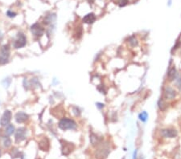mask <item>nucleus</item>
Here are the masks:
<instances>
[{
	"label": "nucleus",
	"mask_w": 181,
	"mask_h": 159,
	"mask_svg": "<svg viewBox=\"0 0 181 159\" xmlns=\"http://www.w3.org/2000/svg\"><path fill=\"white\" fill-rule=\"evenodd\" d=\"M89 139H90V142L92 144V146H99L100 144H102V138H98L97 135L93 133H91Z\"/></svg>",
	"instance_id": "obj_15"
},
{
	"label": "nucleus",
	"mask_w": 181,
	"mask_h": 159,
	"mask_svg": "<svg viewBox=\"0 0 181 159\" xmlns=\"http://www.w3.org/2000/svg\"><path fill=\"white\" fill-rule=\"evenodd\" d=\"M136 156H137V150H135V153H134V158H133V159H136Z\"/></svg>",
	"instance_id": "obj_29"
},
{
	"label": "nucleus",
	"mask_w": 181,
	"mask_h": 159,
	"mask_svg": "<svg viewBox=\"0 0 181 159\" xmlns=\"http://www.w3.org/2000/svg\"><path fill=\"white\" fill-rule=\"evenodd\" d=\"M60 141L61 143V152H62L63 155L68 156L74 150L75 146L73 143L68 142V141L64 140H60Z\"/></svg>",
	"instance_id": "obj_3"
},
{
	"label": "nucleus",
	"mask_w": 181,
	"mask_h": 159,
	"mask_svg": "<svg viewBox=\"0 0 181 159\" xmlns=\"http://www.w3.org/2000/svg\"><path fill=\"white\" fill-rule=\"evenodd\" d=\"M25 138H26V130L24 128L18 129L15 132V141L19 143L25 140Z\"/></svg>",
	"instance_id": "obj_10"
},
{
	"label": "nucleus",
	"mask_w": 181,
	"mask_h": 159,
	"mask_svg": "<svg viewBox=\"0 0 181 159\" xmlns=\"http://www.w3.org/2000/svg\"><path fill=\"white\" fill-rule=\"evenodd\" d=\"M7 15L9 17L13 18V17H15V15H16V13H15V12H11V11H7Z\"/></svg>",
	"instance_id": "obj_26"
},
{
	"label": "nucleus",
	"mask_w": 181,
	"mask_h": 159,
	"mask_svg": "<svg viewBox=\"0 0 181 159\" xmlns=\"http://www.w3.org/2000/svg\"><path fill=\"white\" fill-rule=\"evenodd\" d=\"M11 120V111L6 110L4 113L3 114V116L0 119V125L2 126H6V125H8Z\"/></svg>",
	"instance_id": "obj_7"
},
{
	"label": "nucleus",
	"mask_w": 181,
	"mask_h": 159,
	"mask_svg": "<svg viewBox=\"0 0 181 159\" xmlns=\"http://www.w3.org/2000/svg\"><path fill=\"white\" fill-rule=\"evenodd\" d=\"M176 96V91L171 87H166L163 91V97L167 100H172Z\"/></svg>",
	"instance_id": "obj_8"
},
{
	"label": "nucleus",
	"mask_w": 181,
	"mask_h": 159,
	"mask_svg": "<svg viewBox=\"0 0 181 159\" xmlns=\"http://www.w3.org/2000/svg\"><path fill=\"white\" fill-rule=\"evenodd\" d=\"M65 110L62 106H57L56 108L51 109V114L57 117V118H62V117L65 114Z\"/></svg>",
	"instance_id": "obj_11"
},
{
	"label": "nucleus",
	"mask_w": 181,
	"mask_h": 159,
	"mask_svg": "<svg viewBox=\"0 0 181 159\" xmlns=\"http://www.w3.org/2000/svg\"><path fill=\"white\" fill-rule=\"evenodd\" d=\"M127 3H128V0H118V4L119 7H121L127 5Z\"/></svg>",
	"instance_id": "obj_24"
},
{
	"label": "nucleus",
	"mask_w": 181,
	"mask_h": 159,
	"mask_svg": "<svg viewBox=\"0 0 181 159\" xmlns=\"http://www.w3.org/2000/svg\"><path fill=\"white\" fill-rule=\"evenodd\" d=\"M58 126L60 130H75L77 128V123L75 121L69 118H61L59 122Z\"/></svg>",
	"instance_id": "obj_1"
},
{
	"label": "nucleus",
	"mask_w": 181,
	"mask_h": 159,
	"mask_svg": "<svg viewBox=\"0 0 181 159\" xmlns=\"http://www.w3.org/2000/svg\"><path fill=\"white\" fill-rule=\"evenodd\" d=\"M73 111H74V113H75V114H76V116H79L80 115V110H79L78 108H77V107H74L73 108Z\"/></svg>",
	"instance_id": "obj_27"
},
{
	"label": "nucleus",
	"mask_w": 181,
	"mask_h": 159,
	"mask_svg": "<svg viewBox=\"0 0 181 159\" xmlns=\"http://www.w3.org/2000/svg\"><path fill=\"white\" fill-rule=\"evenodd\" d=\"M87 1H88V3H89V4H90V3L93 4V3H94V0H87Z\"/></svg>",
	"instance_id": "obj_30"
},
{
	"label": "nucleus",
	"mask_w": 181,
	"mask_h": 159,
	"mask_svg": "<svg viewBox=\"0 0 181 159\" xmlns=\"http://www.w3.org/2000/svg\"><path fill=\"white\" fill-rule=\"evenodd\" d=\"M56 19H57V16H56L55 14H50V15H47V16L44 18L43 23H44L46 25L51 24V23H52L53 22H55Z\"/></svg>",
	"instance_id": "obj_17"
},
{
	"label": "nucleus",
	"mask_w": 181,
	"mask_h": 159,
	"mask_svg": "<svg viewBox=\"0 0 181 159\" xmlns=\"http://www.w3.org/2000/svg\"><path fill=\"white\" fill-rule=\"evenodd\" d=\"M15 121H16L18 123H24V122H25L26 121H27L28 116H27V114H26L25 113L19 112V113H17L16 114H15Z\"/></svg>",
	"instance_id": "obj_13"
},
{
	"label": "nucleus",
	"mask_w": 181,
	"mask_h": 159,
	"mask_svg": "<svg viewBox=\"0 0 181 159\" xmlns=\"http://www.w3.org/2000/svg\"><path fill=\"white\" fill-rule=\"evenodd\" d=\"M97 107H98V108H103V107H104V105H103V104H100V103H97Z\"/></svg>",
	"instance_id": "obj_28"
},
{
	"label": "nucleus",
	"mask_w": 181,
	"mask_h": 159,
	"mask_svg": "<svg viewBox=\"0 0 181 159\" xmlns=\"http://www.w3.org/2000/svg\"><path fill=\"white\" fill-rule=\"evenodd\" d=\"M158 105H159V108H160V109L161 111H165L167 109V107H168V106H167V104H166V102H165L163 99H160V100H159Z\"/></svg>",
	"instance_id": "obj_19"
},
{
	"label": "nucleus",
	"mask_w": 181,
	"mask_h": 159,
	"mask_svg": "<svg viewBox=\"0 0 181 159\" xmlns=\"http://www.w3.org/2000/svg\"><path fill=\"white\" fill-rule=\"evenodd\" d=\"M82 35V27L80 26L79 27H77L76 31L74 32V36L76 37V39H80Z\"/></svg>",
	"instance_id": "obj_20"
},
{
	"label": "nucleus",
	"mask_w": 181,
	"mask_h": 159,
	"mask_svg": "<svg viewBox=\"0 0 181 159\" xmlns=\"http://www.w3.org/2000/svg\"><path fill=\"white\" fill-rule=\"evenodd\" d=\"M39 148L42 151H48L50 147V142L49 140L47 138H43L39 141Z\"/></svg>",
	"instance_id": "obj_12"
},
{
	"label": "nucleus",
	"mask_w": 181,
	"mask_h": 159,
	"mask_svg": "<svg viewBox=\"0 0 181 159\" xmlns=\"http://www.w3.org/2000/svg\"><path fill=\"white\" fill-rule=\"evenodd\" d=\"M10 56V48L8 45H4L0 49V64H5L8 61Z\"/></svg>",
	"instance_id": "obj_4"
},
{
	"label": "nucleus",
	"mask_w": 181,
	"mask_h": 159,
	"mask_svg": "<svg viewBox=\"0 0 181 159\" xmlns=\"http://www.w3.org/2000/svg\"><path fill=\"white\" fill-rule=\"evenodd\" d=\"M129 43H130V44L132 47L137 46V45H138V41H137V40H136L134 36H132V37H130V39H129Z\"/></svg>",
	"instance_id": "obj_22"
},
{
	"label": "nucleus",
	"mask_w": 181,
	"mask_h": 159,
	"mask_svg": "<svg viewBox=\"0 0 181 159\" xmlns=\"http://www.w3.org/2000/svg\"><path fill=\"white\" fill-rule=\"evenodd\" d=\"M102 144V145L100 146V148L96 151V158L97 159H105L110 152L108 143L104 144V145H103V143Z\"/></svg>",
	"instance_id": "obj_2"
},
{
	"label": "nucleus",
	"mask_w": 181,
	"mask_h": 159,
	"mask_svg": "<svg viewBox=\"0 0 181 159\" xmlns=\"http://www.w3.org/2000/svg\"><path fill=\"white\" fill-rule=\"evenodd\" d=\"M147 118H148V115H147V113L146 112H143L142 113H140L139 119H140L142 122H146Z\"/></svg>",
	"instance_id": "obj_23"
},
{
	"label": "nucleus",
	"mask_w": 181,
	"mask_h": 159,
	"mask_svg": "<svg viewBox=\"0 0 181 159\" xmlns=\"http://www.w3.org/2000/svg\"><path fill=\"white\" fill-rule=\"evenodd\" d=\"M177 76V72H176V69L174 67H172L171 68L169 69L168 73V79L169 81H174L175 79L176 78Z\"/></svg>",
	"instance_id": "obj_16"
},
{
	"label": "nucleus",
	"mask_w": 181,
	"mask_h": 159,
	"mask_svg": "<svg viewBox=\"0 0 181 159\" xmlns=\"http://www.w3.org/2000/svg\"><path fill=\"white\" fill-rule=\"evenodd\" d=\"M1 154H2V151H1V149H0V157H1Z\"/></svg>",
	"instance_id": "obj_32"
},
{
	"label": "nucleus",
	"mask_w": 181,
	"mask_h": 159,
	"mask_svg": "<svg viewBox=\"0 0 181 159\" xmlns=\"http://www.w3.org/2000/svg\"><path fill=\"white\" fill-rule=\"evenodd\" d=\"M161 135L163 138H174L177 137L178 133L176 130H173V129H166V130H163L161 131Z\"/></svg>",
	"instance_id": "obj_9"
},
{
	"label": "nucleus",
	"mask_w": 181,
	"mask_h": 159,
	"mask_svg": "<svg viewBox=\"0 0 181 159\" xmlns=\"http://www.w3.org/2000/svg\"><path fill=\"white\" fill-rule=\"evenodd\" d=\"M96 20V16L93 13H89L87 14L82 19V21L86 24H93Z\"/></svg>",
	"instance_id": "obj_14"
},
{
	"label": "nucleus",
	"mask_w": 181,
	"mask_h": 159,
	"mask_svg": "<svg viewBox=\"0 0 181 159\" xmlns=\"http://www.w3.org/2000/svg\"><path fill=\"white\" fill-rule=\"evenodd\" d=\"M3 35H2V33L0 32V43L2 42V40H3Z\"/></svg>",
	"instance_id": "obj_31"
},
{
	"label": "nucleus",
	"mask_w": 181,
	"mask_h": 159,
	"mask_svg": "<svg viewBox=\"0 0 181 159\" xmlns=\"http://www.w3.org/2000/svg\"><path fill=\"white\" fill-rule=\"evenodd\" d=\"M3 145L5 148H8V147H10L11 145V139L9 138H7V137H5V138H4L3 141Z\"/></svg>",
	"instance_id": "obj_21"
},
{
	"label": "nucleus",
	"mask_w": 181,
	"mask_h": 159,
	"mask_svg": "<svg viewBox=\"0 0 181 159\" xmlns=\"http://www.w3.org/2000/svg\"><path fill=\"white\" fill-rule=\"evenodd\" d=\"M31 32L35 37H40L44 33V29L40 23H36L31 27Z\"/></svg>",
	"instance_id": "obj_6"
},
{
	"label": "nucleus",
	"mask_w": 181,
	"mask_h": 159,
	"mask_svg": "<svg viewBox=\"0 0 181 159\" xmlns=\"http://www.w3.org/2000/svg\"><path fill=\"white\" fill-rule=\"evenodd\" d=\"M176 85L178 87V89L181 91V77H179L177 81H176Z\"/></svg>",
	"instance_id": "obj_25"
},
{
	"label": "nucleus",
	"mask_w": 181,
	"mask_h": 159,
	"mask_svg": "<svg viewBox=\"0 0 181 159\" xmlns=\"http://www.w3.org/2000/svg\"><path fill=\"white\" fill-rule=\"evenodd\" d=\"M27 43V40L25 35L23 33H19L17 35V38L14 42V48H21L24 47Z\"/></svg>",
	"instance_id": "obj_5"
},
{
	"label": "nucleus",
	"mask_w": 181,
	"mask_h": 159,
	"mask_svg": "<svg viewBox=\"0 0 181 159\" xmlns=\"http://www.w3.org/2000/svg\"><path fill=\"white\" fill-rule=\"evenodd\" d=\"M14 131H15V127H14V125H8L7 126V128H6L5 134L7 135V136H10V135L13 133Z\"/></svg>",
	"instance_id": "obj_18"
}]
</instances>
